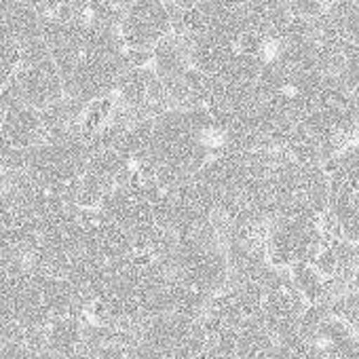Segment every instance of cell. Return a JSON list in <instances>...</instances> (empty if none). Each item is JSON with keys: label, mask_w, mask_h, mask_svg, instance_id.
<instances>
[{"label": "cell", "mask_w": 359, "mask_h": 359, "mask_svg": "<svg viewBox=\"0 0 359 359\" xmlns=\"http://www.w3.org/2000/svg\"><path fill=\"white\" fill-rule=\"evenodd\" d=\"M229 148L224 129L205 104L173 106L152 116L144 161L137 167L150 169L161 187L175 189Z\"/></svg>", "instance_id": "1"}, {"label": "cell", "mask_w": 359, "mask_h": 359, "mask_svg": "<svg viewBox=\"0 0 359 359\" xmlns=\"http://www.w3.org/2000/svg\"><path fill=\"white\" fill-rule=\"evenodd\" d=\"M323 216L306 199L281 205L266 226L264 250L269 264L290 269L298 262H313L325 241Z\"/></svg>", "instance_id": "2"}, {"label": "cell", "mask_w": 359, "mask_h": 359, "mask_svg": "<svg viewBox=\"0 0 359 359\" xmlns=\"http://www.w3.org/2000/svg\"><path fill=\"white\" fill-rule=\"evenodd\" d=\"M95 152L93 133L74 129L62 135L45 137L28 150L26 169L53 195L81 180Z\"/></svg>", "instance_id": "3"}, {"label": "cell", "mask_w": 359, "mask_h": 359, "mask_svg": "<svg viewBox=\"0 0 359 359\" xmlns=\"http://www.w3.org/2000/svg\"><path fill=\"white\" fill-rule=\"evenodd\" d=\"M13 81L24 97V104L36 110H43L66 95L62 74L45 39L22 45V62L13 74Z\"/></svg>", "instance_id": "4"}, {"label": "cell", "mask_w": 359, "mask_h": 359, "mask_svg": "<svg viewBox=\"0 0 359 359\" xmlns=\"http://www.w3.org/2000/svg\"><path fill=\"white\" fill-rule=\"evenodd\" d=\"M173 32V7L169 0H133L121 22L127 49L152 51Z\"/></svg>", "instance_id": "5"}, {"label": "cell", "mask_w": 359, "mask_h": 359, "mask_svg": "<svg viewBox=\"0 0 359 359\" xmlns=\"http://www.w3.org/2000/svg\"><path fill=\"white\" fill-rule=\"evenodd\" d=\"M0 129H3V133L15 146L26 148V150L34 148L36 144H41L45 140V127H43L41 110H36L28 104L7 110L3 121H0Z\"/></svg>", "instance_id": "6"}, {"label": "cell", "mask_w": 359, "mask_h": 359, "mask_svg": "<svg viewBox=\"0 0 359 359\" xmlns=\"http://www.w3.org/2000/svg\"><path fill=\"white\" fill-rule=\"evenodd\" d=\"M83 338V319L74 315L57 317L47 332V348L64 359H72Z\"/></svg>", "instance_id": "7"}, {"label": "cell", "mask_w": 359, "mask_h": 359, "mask_svg": "<svg viewBox=\"0 0 359 359\" xmlns=\"http://www.w3.org/2000/svg\"><path fill=\"white\" fill-rule=\"evenodd\" d=\"M292 279L302 292V296L309 300V304L330 300V283L327 279L313 266V262H298L290 266Z\"/></svg>", "instance_id": "8"}, {"label": "cell", "mask_w": 359, "mask_h": 359, "mask_svg": "<svg viewBox=\"0 0 359 359\" xmlns=\"http://www.w3.org/2000/svg\"><path fill=\"white\" fill-rule=\"evenodd\" d=\"M20 62H22V47L18 43L0 45V89L13 79V74L20 68Z\"/></svg>", "instance_id": "9"}, {"label": "cell", "mask_w": 359, "mask_h": 359, "mask_svg": "<svg viewBox=\"0 0 359 359\" xmlns=\"http://www.w3.org/2000/svg\"><path fill=\"white\" fill-rule=\"evenodd\" d=\"M28 165V150L15 146L0 129V167L5 169H26Z\"/></svg>", "instance_id": "10"}, {"label": "cell", "mask_w": 359, "mask_h": 359, "mask_svg": "<svg viewBox=\"0 0 359 359\" xmlns=\"http://www.w3.org/2000/svg\"><path fill=\"white\" fill-rule=\"evenodd\" d=\"M285 3H287V9L292 15L315 20V18H321L323 13H327V9L336 3V0H285Z\"/></svg>", "instance_id": "11"}, {"label": "cell", "mask_w": 359, "mask_h": 359, "mask_svg": "<svg viewBox=\"0 0 359 359\" xmlns=\"http://www.w3.org/2000/svg\"><path fill=\"white\" fill-rule=\"evenodd\" d=\"M7 193V169L0 167V195Z\"/></svg>", "instance_id": "12"}, {"label": "cell", "mask_w": 359, "mask_h": 359, "mask_svg": "<svg viewBox=\"0 0 359 359\" xmlns=\"http://www.w3.org/2000/svg\"><path fill=\"white\" fill-rule=\"evenodd\" d=\"M3 116H5V106H3V100H0V121H3Z\"/></svg>", "instance_id": "13"}, {"label": "cell", "mask_w": 359, "mask_h": 359, "mask_svg": "<svg viewBox=\"0 0 359 359\" xmlns=\"http://www.w3.org/2000/svg\"><path fill=\"white\" fill-rule=\"evenodd\" d=\"M235 359H241V357H235Z\"/></svg>", "instance_id": "14"}]
</instances>
